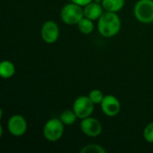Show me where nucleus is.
<instances>
[{
	"instance_id": "1",
	"label": "nucleus",
	"mask_w": 153,
	"mask_h": 153,
	"mask_svg": "<svg viewBox=\"0 0 153 153\" xmlns=\"http://www.w3.org/2000/svg\"><path fill=\"white\" fill-rule=\"evenodd\" d=\"M97 29L104 38H112L117 35L121 30V20L117 13L105 11L98 20Z\"/></svg>"
},
{
	"instance_id": "2",
	"label": "nucleus",
	"mask_w": 153,
	"mask_h": 153,
	"mask_svg": "<svg viewBox=\"0 0 153 153\" xmlns=\"http://www.w3.org/2000/svg\"><path fill=\"white\" fill-rule=\"evenodd\" d=\"M84 17L83 8L74 3H69L64 5L60 11V18L66 25H77Z\"/></svg>"
},
{
	"instance_id": "3",
	"label": "nucleus",
	"mask_w": 153,
	"mask_h": 153,
	"mask_svg": "<svg viewBox=\"0 0 153 153\" xmlns=\"http://www.w3.org/2000/svg\"><path fill=\"white\" fill-rule=\"evenodd\" d=\"M65 125L59 118H51L46 122L43 127V135L50 143L59 141L65 133Z\"/></svg>"
},
{
	"instance_id": "4",
	"label": "nucleus",
	"mask_w": 153,
	"mask_h": 153,
	"mask_svg": "<svg viewBox=\"0 0 153 153\" xmlns=\"http://www.w3.org/2000/svg\"><path fill=\"white\" fill-rule=\"evenodd\" d=\"M134 14L142 23L153 22V0H138L134 6Z\"/></svg>"
},
{
	"instance_id": "5",
	"label": "nucleus",
	"mask_w": 153,
	"mask_h": 153,
	"mask_svg": "<svg viewBox=\"0 0 153 153\" xmlns=\"http://www.w3.org/2000/svg\"><path fill=\"white\" fill-rule=\"evenodd\" d=\"M95 104L91 100L89 96H79L75 99L73 104V110L79 119H83L91 117L94 111Z\"/></svg>"
},
{
	"instance_id": "6",
	"label": "nucleus",
	"mask_w": 153,
	"mask_h": 153,
	"mask_svg": "<svg viewBox=\"0 0 153 153\" xmlns=\"http://www.w3.org/2000/svg\"><path fill=\"white\" fill-rule=\"evenodd\" d=\"M28 128V124L23 116L16 114L9 117L7 122L8 132L14 137H21L25 134Z\"/></svg>"
},
{
	"instance_id": "7",
	"label": "nucleus",
	"mask_w": 153,
	"mask_h": 153,
	"mask_svg": "<svg viewBox=\"0 0 153 153\" xmlns=\"http://www.w3.org/2000/svg\"><path fill=\"white\" fill-rule=\"evenodd\" d=\"M60 29L57 23L54 21L45 22L40 29V37L42 40L48 44H53L59 39Z\"/></svg>"
},
{
	"instance_id": "8",
	"label": "nucleus",
	"mask_w": 153,
	"mask_h": 153,
	"mask_svg": "<svg viewBox=\"0 0 153 153\" xmlns=\"http://www.w3.org/2000/svg\"><path fill=\"white\" fill-rule=\"evenodd\" d=\"M80 127L82 134L89 137H97L102 133L101 123L97 118L91 117L82 119Z\"/></svg>"
},
{
	"instance_id": "9",
	"label": "nucleus",
	"mask_w": 153,
	"mask_h": 153,
	"mask_svg": "<svg viewBox=\"0 0 153 153\" xmlns=\"http://www.w3.org/2000/svg\"><path fill=\"white\" fill-rule=\"evenodd\" d=\"M101 110L107 117H113L119 114L121 110V103L119 100L111 94L106 95L100 104Z\"/></svg>"
},
{
	"instance_id": "10",
	"label": "nucleus",
	"mask_w": 153,
	"mask_h": 153,
	"mask_svg": "<svg viewBox=\"0 0 153 153\" xmlns=\"http://www.w3.org/2000/svg\"><path fill=\"white\" fill-rule=\"evenodd\" d=\"M104 8L100 3H97L95 1L90 3L86 6L83 7L84 17L91 19L92 21H98L100 16L104 13Z\"/></svg>"
},
{
	"instance_id": "11",
	"label": "nucleus",
	"mask_w": 153,
	"mask_h": 153,
	"mask_svg": "<svg viewBox=\"0 0 153 153\" xmlns=\"http://www.w3.org/2000/svg\"><path fill=\"white\" fill-rule=\"evenodd\" d=\"M15 74V65L9 60H3L0 63V76L3 79H10Z\"/></svg>"
},
{
	"instance_id": "12",
	"label": "nucleus",
	"mask_w": 153,
	"mask_h": 153,
	"mask_svg": "<svg viewBox=\"0 0 153 153\" xmlns=\"http://www.w3.org/2000/svg\"><path fill=\"white\" fill-rule=\"evenodd\" d=\"M101 4L107 12L118 13L125 6V0H101Z\"/></svg>"
},
{
	"instance_id": "13",
	"label": "nucleus",
	"mask_w": 153,
	"mask_h": 153,
	"mask_svg": "<svg viewBox=\"0 0 153 153\" xmlns=\"http://www.w3.org/2000/svg\"><path fill=\"white\" fill-rule=\"evenodd\" d=\"M93 22L94 21H92L91 19L83 17L77 24L79 31L85 35H89V34L92 33V31L94 30V28H95Z\"/></svg>"
},
{
	"instance_id": "14",
	"label": "nucleus",
	"mask_w": 153,
	"mask_h": 153,
	"mask_svg": "<svg viewBox=\"0 0 153 153\" xmlns=\"http://www.w3.org/2000/svg\"><path fill=\"white\" fill-rule=\"evenodd\" d=\"M59 119L62 121V123L65 126H73L76 122V120L78 119V117L76 116V114L74 113V111L73 109L72 110L66 109V110H64L60 114Z\"/></svg>"
},
{
	"instance_id": "15",
	"label": "nucleus",
	"mask_w": 153,
	"mask_h": 153,
	"mask_svg": "<svg viewBox=\"0 0 153 153\" xmlns=\"http://www.w3.org/2000/svg\"><path fill=\"white\" fill-rule=\"evenodd\" d=\"M106 152L107 151L102 146L96 144V143L87 144L83 146L82 150L80 151L81 153H106Z\"/></svg>"
},
{
	"instance_id": "16",
	"label": "nucleus",
	"mask_w": 153,
	"mask_h": 153,
	"mask_svg": "<svg viewBox=\"0 0 153 153\" xmlns=\"http://www.w3.org/2000/svg\"><path fill=\"white\" fill-rule=\"evenodd\" d=\"M88 96H89V98L91 99V100L95 105H100L101 102H102V100H103V99H104V97H105V95L103 94V92L100 91V90H97V89L91 91Z\"/></svg>"
},
{
	"instance_id": "17",
	"label": "nucleus",
	"mask_w": 153,
	"mask_h": 153,
	"mask_svg": "<svg viewBox=\"0 0 153 153\" xmlns=\"http://www.w3.org/2000/svg\"><path fill=\"white\" fill-rule=\"evenodd\" d=\"M143 138L144 140L149 143H153V122L148 124L144 129H143Z\"/></svg>"
},
{
	"instance_id": "18",
	"label": "nucleus",
	"mask_w": 153,
	"mask_h": 153,
	"mask_svg": "<svg viewBox=\"0 0 153 153\" xmlns=\"http://www.w3.org/2000/svg\"><path fill=\"white\" fill-rule=\"evenodd\" d=\"M94 0H71V2H73V3H74L80 6H82V7L86 6L87 4H89L90 3H91Z\"/></svg>"
},
{
	"instance_id": "19",
	"label": "nucleus",
	"mask_w": 153,
	"mask_h": 153,
	"mask_svg": "<svg viewBox=\"0 0 153 153\" xmlns=\"http://www.w3.org/2000/svg\"><path fill=\"white\" fill-rule=\"evenodd\" d=\"M3 135V126L0 125V136Z\"/></svg>"
}]
</instances>
